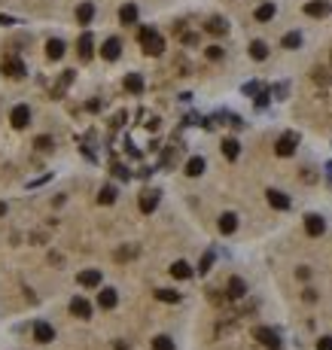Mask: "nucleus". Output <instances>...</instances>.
<instances>
[{
    "mask_svg": "<svg viewBox=\"0 0 332 350\" xmlns=\"http://www.w3.org/2000/svg\"><path fill=\"white\" fill-rule=\"evenodd\" d=\"M125 92H131V95H140L143 92V76L140 73H128L125 76Z\"/></svg>",
    "mask_w": 332,
    "mask_h": 350,
    "instance_id": "nucleus-21",
    "label": "nucleus"
},
{
    "mask_svg": "<svg viewBox=\"0 0 332 350\" xmlns=\"http://www.w3.org/2000/svg\"><path fill=\"white\" fill-rule=\"evenodd\" d=\"M171 274H174L177 280H189V277H192V268H189V262H183V259H180V262H174V265H171Z\"/></svg>",
    "mask_w": 332,
    "mask_h": 350,
    "instance_id": "nucleus-19",
    "label": "nucleus"
},
{
    "mask_svg": "<svg viewBox=\"0 0 332 350\" xmlns=\"http://www.w3.org/2000/svg\"><path fill=\"white\" fill-rule=\"evenodd\" d=\"M113 347H116V350H131V347H128V344H125V341H116V344H113Z\"/></svg>",
    "mask_w": 332,
    "mask_h": 350,
    "instance_id": "nucleus-44",
    "label": "nucleus"
},
{
    "mask_svg": "<svg viewBox=\"0 0 332 350\" xmlns=\"http://www.w3.org/2000/svg\"><path fill=\"white\" fill-rule=\"evenodd\" d=\"M186 174L189 177H201L204 174V159H201V155H192V159L186 162Z\"/></svg>",
    "mask_w": 332,
    "mask_h": 350,
    "instance_id": "nucleus-24",
    "label": "nucleus"
},
{
    "mask_svg": "<svg viewBox=\"0 0 332 350\" xmlns=\"http://www.w3.org/2000/svg\"><path fill=\"white\" fill-rule=\"evenodd\" d=\"M86 110H89V113H98V110H101V101H89Z\"/></svg>",
    "mask_w": 332,
    "mask_h": 350,
    "instance_id": "nucleus-42",
    "label": "nucleus"
},
{
    "mask_svg": "<svg viewBox=\"0 0 332 350\" xmlns=\"http://www.w3.org/2000/svg\"><path fill=\"white\" fill-rule=\"evenodd\" d=\"M73 76H77V70H64V73H61V80H58V86L52 89V98H61V95L67 92V86L73 83Z\"/></svg>",
    "mask_w": 332,
    "mask_h": 350,
    "instance_id": "nucleus-18",
    "label": "nucleus"
},
{
    "mask_svg": "<svg viewBox=\"0 0 332 350\" xmlns=\"http://www.w3.org/2000/svg\"><path fill=\"white\" fill-rule=\"evenodd\" d=\"M4 213H7V204H4V201H0V216H4Z\"/></svg>",
    "mask_w": 332,
    "mask_h": 350,
    "instance_id": "nucleus-45",
    "label": "nucleus"
},
{
    "mask_svg": "<svg viewBox=\"0 0 332 350\" xmlns=\"http://www.w3.org/2000/svg\"><path fill=\"white\" fill-rule=\"evenodd\" d=\"M64 52H67L64 40H49V43H46V58H49V61H58V58H64Z\"/></svg>",
    "mask_w": 332,
    "mask_h": 350,
    "instance_id": "nucleus-17",
    "label": "nucleus"
},
{
    "mask_svg": "<svg viewBox=\"0 0 332 350\" xmlns=\"http://www.w3.org/2000/svg\"><path fill=\"white\" fill-rule=\"evenodd\" d=\"M256 104H259V107H265V104H268V92H265V89L256 95Z\"/></svg>",
    "mask_w": 332,
    "mask_h": 350,
    "instance_id": "nucleus-40",
    "label": "nucleus"
},
{
    "mask_svg": "<svg viewBox=\"0 0 332 350\" xmlns=\"http://www.w3.org/2000/svg\"><path fill=\"white\" fill-rule=\"evenodd\" d=\"M235 228H238V216L235 213H223V216H219V231H223V235H232Z\"/></svg>",
    "mask_w": 332,
    "mask_h": 350,
    "instance_id": "nucleus-23",
    "label": "nucleus"
},
{
    "mask_svg": "<svg viewBox=\"0 0 332 350\" xmlns=\"http://www.w3.org/2000/svg\"><path fill=\"white\" fill-rule=\"evenodd\" d=\"M274 13H277V10H274V4H262L259 10H256V22H271V19H274Z\"/></svg>",
    "mask_w": 332,
    "mask_h": 350,
    "instance_id": "nucleus-28",
    "label": "nucleus"
},
{
    "mask_svg": "<svg viewBox=\"0 0 332 350\" xmlns=\"http://www.w3.org/2000/svg\"><path fill=\"white\" fill-rule=\"evenodd\" d=\"M119 22H122V25H134V22H137V7H134V4H125V7L119 10Z\"/></svg>",
    "mask_w": 332,
    "mask_h": 350,
    "instance_id": "nucleus-25",
    "label": "nucleus"
},
{
    "mask_svg": "<svg viewBox=\"0 0 332 350\" xmlns=\"http://www.w3.org/2000/svg\"><path fill=\"white\" fill-rule=\"evenodd\" d=\"M101 55H104L107 61H116V58L122 55V40H119V37H110V40L101 46Z\"/></svg>",
    "mask_w": 332,
    "mask_h": 350,
    "instance_id": "nucleus-8",
    "label": "nucleus"
},
{
    "mask_svg": "<svg viewBox=\"0 0 332 350\" xmlns=\"http://www.w3.org/2000/svg\"><path fill=\"white\" fill-rule=\"evenodd\" d=\"M265 195H268V204H271L274 210H289V195H286V192H280V189H268Z\"/></svg>",
    "mask_w": 332,
    "mask_h": 350,
    "instance_id": "nucleus-10",
    "label": "nucleus"
},
{
    "mask_svg": "<svg viewBox=\"0 0 332 350\" xmlns=\"http://www.w3.org/2000/svg\"><path fill=\"white\" fill-rule=\"evenodd\" d=\"M156 207H159V192H156V189L140 192V210H143V213H153Z\"/></svg>",
    "mask_w": 332,
    "mask_h": 350,
    "instance_id": "nucleus-12",
    "label": "nucleus"
},
{
    "mask_svg": "<svg viewBox=\"0 0 332 350\" xmlns=\"http://www.w3.org/2000/svg\"><path fill=\"white\" fill-rule=\"evenodd\" d=\"M238 152H241V143H238L235 137H226V140H223V155H226L229 162H235V159H238Z\"/></svg>",
    "mask_w": 332,
    "mask_h": 350,
    "instance_id": "nucleus-22",
    "label": "nucleus"
},
{
    "mask_svg": "<svg viewBox=\"0 0 332 350\" xmlns=\"http://www.w3.org/2000/svg\"><path fill=\"white\" fill-rule=\"evenodd\" d=\"M0 25H16V19L13 16H0Z\"/></svg>",
    "mask_w": 332,
    "mask_h": 350,
    "instance_id": "nucleus-43",
    "label": "nucleus"
},
{
    "mask_svg": "<svg viewBox=\"0 0 332 350\" xmlns=\"http://www.w3.org/2000/svg\"><path fill=\"white\" fill-rule=\"evenodd\" d=\"M296 143H299V134H292V131H286L277 143H274V152L280 155V159H286V155H292L296 152Z\"/></svg>",
    "mask_w": 332,
    "mask_h": 350,
    "instance_id": "nucleus-3",
    "label": "nucleus"
},
{
    "mask_svg": "<svg viewBox=\"0 0 332 350\" xmlns=\"http://www.w3.org/2000/svg\"><path fill=\"white\" fill-rule=\"evenodd\" d=\"M259 92H262L259 83H247V86H244V95H259Z\"/></svg>",
    "mask_w": 332,
    "mask_h": 350,
    "instance_id": "nucleus-38",
    "label": "nucleus"
},
{
    "mask_svg": "<svg viewBox=\"0 0 332 350\" xmlns=\"http://www.w3.org/2000/svg\"><path fill=\"white\" fill-rule=\"evenodd\" d=\"M70 314H73V317H80V320H89V317H92V304H89L83 295H77V298L70 301Z\"/></svg>",
    "mask_w": 332,
    "mask_h": 350,
    "instance_id": "nucleus-9",
    "label": "nucleus"
},
{
    "mask_svg": "<svg viewBox=\"0 0 332 350\" xmlns=\"http://www.w3.org/2000/svg\"><path fill=\"white\" fill-rule=\"evenodd\" d=\"M317 350H332V338H329V335L320 338V341H317Z\"/></svg>",
    "mask_w": 332,
    "mask_h": 350,
    "instance_id": "nucleus-39",
    "label": "nucleus"
},
{
    "mask_svg": "<svg viewBox=\"0 0 332 350\" xmlns=\"http://www.w3.org/2000/svg\"><path fill=\"white\" fill-rule=\"evenodd\" d=\"M280 46H283V49H299V46H302V34H299V31L286 34L283 40H280Z\"/></svg>",
    "mask_w": 332,
    "mask_h": 350,
    "instance_id": "nucleus-27",
    "label": "nucleus"
},
{
    "mask_svg": "<svg viewBox=\"0 0 332 350\" xmlns=\"http://www.w3.org/2000/svg\"><path fill=\"white\" fill-rule=\"evenodd\" d=\"M305 231H308L311 238H320L323 231H326V219H323L320 213H308V216H305Z\"/></svg>",
    "mask_w": 332,
    "mask_h": 350,
    "instance_id": "nucleus-7",
    "label": "nucleus"
},
{
    "mask_svg": "<svg viewBox=\"0 0 332 350\" xmlns=\"http://www.w3.org/2000/svg\"><path fill=\"white\" fill-rule=\"evenodd\" d=\"M113 174H116L119 180H131V174H128V168H125V165H119V162L113 165Z\"/></svg>",
    "mask_w": 332,
    "mask_h": 350,
    "instance_id": "nucleus-36",
    "label": "nucleus"
},
{
    "mask_svg": "<svg viewBox=\"0 0 332 350\" xmlns=\"http://www.w3.org/2000/svg\"><path fill=\"white\" fill-rule=\"evenodd\" d=\"M183 43H186V46H195L198 37H195V34H183Z\"/></svg>",
    "mask_w": 332,
    "mask_h": 350,
    "instance_id": "nucleus-41",
    "label": "nucleus"
},
{
    "mask_svg": "<svg viewBox=\"0 0 332 350\" xmlns=\"http://www.w3.org/2000/svg\"><path fill=\"white\" fill-rule=\"evenodd\" d=\"M137 250L134 247H122V250H116V262H125V259H131Z\"/></svg>",
    "mask_w": 332,
    "mask_h": 350,
    "instance_id": "nucleus-35",
    "label": "nucleus"
},
{
    "mask_svg": "<svg viewBox=\"0 0 332 350\" xmlns=\"http://www.w3.org/2000/svg\"><path fill=\"white\" fill-rule=\"evenodd\" d=\"M207 58L210 61H219V58H223V49H219V46H207Z\"/></svg>",
    "mask_w": 332,
    "mask_h": 350,
    "instance_id": "nucleus-37",
    "label": "nucleus"
},
{
    "mask_svg": "<svg viewBox=\"0 0 332 350\" xmlns=\"http://www.w3.org/2000/svg\"><path fill=\"white\" fill-rule=\"evenodd\" d=\"M253 338L262 341V347H268V350H280V335L274 329H268V326H256L253 329Z\"/></svg>",
    "mask_w": 332,
    "mask_h": 350,
    "instance_id": "nucleus-2",
    "label": "nucleus"
},
{
    "mask_svg": "<svg viewBox=\"0 0 332 350\" xmlns=\"http://www.w3.org/2000/svg\"><path fill=\"white\" fill-rule=\"evenodd\" d=\"M156 298L165 301V304H177L180 301V292H174V289H156Z\"/></svg>",
    "mask_w": 332,
    "mask_h": 350,
    "instance_id": "nucleus-29",
    "label": "nucleus"
},
{
    "mask_svg": "<svg viewBox=\"0 0 332 350\" xmlns=\"http://www.w3.org/2000/svg\"><path fill=\"white\" fill-rule=\"evenodd\" d=\"M10 122H13V128H19V131L31 125V110H28V104H16V107H13Z\"/></svg>",
    "mask_w": 332,
    "mask_h": 350,
    "instance_id": "nucleus-4",
    "label": "nucleus"
},
{
    "mask_svg": "<svg viewBox=\"0 0 332 350\" xmlns=\"http://www.w3.org/2000/svg\"><path fill=\"white\" fill-rule=\"evenodd\" d=\"M116 301H119L116 289H110V286H107V289H101V292H98V307H101V310H113V307H116Z\"/></svg>",
    "mask_w": 332,
    "mask_h": 350,
    "instance_id": "nucleus-14",
    "label": "nucleus"
},
{
    "mask_svg": "<svg viewBox=\"0 0 332 350\" xmlns=\"http://www.w3.org/2000/svg\"><path fill=\"white\" fill-rule=\"evenodd\" d=\"M77 49H80V58H83V61H92V55H95V37H92L89 31H86L83 37H80Z\"/></svg>",
    "mask_w": 332,
    "mask_h": 350,
    "instance_id": "nucleus-11",
    "label": "nucleus"
},
{
    "mask_svg": "<svg viewBox=\"0 0 332 350\" xmlns=\"http://www.w3.org/2000/svg\"><path fill=\"white\" fill-rule=\"evenodd\" d=\"M34 341H37V344H49V341H55V329H52L46 320H37V323H34Z\"/></svg>",
    "mask_w": 332,
    "mask_h": 350,
    "instance_id": "nucleus-5",
    "label": "nucleus"
},
{
    "mask_svg": "<svg viewBox=\"0 0 332 350\" xmlns=\"http://www.w3.org/2000/svg\"><path fill=\"white\" fill-rule=\"evenodd\" d=\"M210 265H213V253H204V256H201V262H198V274H207Z\"/></svg>",
    "mask_w": 332,
    "mask_h": 350,
    "instance_id": "nucleus-34",
    "label": "nucleus"
},
{
    "mask_svg": "<svg viewBox=\"0 0 332 350\" xmlns=\"http://www.w3.org/2000/svg\"><path fill=\"white\" fill-rule=\"evenodd\" d=\"M0 73H7L10 80H22V76L28 73L25 70V64H22V58H7L4 64H0Z\"/></svg>",
    "mask_w": 332,
    "mask_h": 350,
    "instance_id": "nucleus-6",
    "label": "nucleus"
},
{
    "mask_svg": "<svg viewBox=\"0 0 332 350\" xmlns=\"http://www.w3.org/2000/svg\"><path fill=\"white\" fill-rule=\"evenodd\" d=\"M204 28H207V34H216V37H219V34H226L229 25H226V19H210Z\"/></svg>",
    "mask_w": 332,
    "mask_h": 350,
    "instance_id": "nucleus-30",
    "label": "nucleus"
},
{
    "mask_svg": "<svg viewBox=\"0 0 332 350\" xmlns=\"http://www.w3.org/2000/svg\"><path fill=\"white\" fill-rule=\"evenodd\" d=\"M305 16L323 19V16H329V4H326V0H311V4H305Z\"/></svg>",
    "mask_w": 332,
    "mask_h": 350,
    "instance_id": "nucleus-16",
    "label": "nucleus"
},
{
    "mask_svg": "<svg viewBox=\"0 0 332 350\" xmlns=\"http://www.w3.org/2000/svg\"><path fill=\"white\" fill-rule=\"evenodd\" d=\"M77 283H80V286H86V289H92V286H101V271H98V268H89V271H80V277H77Z\"/></svg>",
    "mask_w": 332,
    "mask_h": 350,
    "instance_id": "nucleus-13",
    "label": "nucleus"
},
{
    "mask_svg": "<svg viewBox=\"0 0 332 350\" xmlns=\"http://www.w3.org/2000/svg\"><path fill=\"white\" fill-rule=\"evenodd\" d=\"M92 19H95V4H89V0H86V4L77 7V22L80 25H89Z\"/></svg>",
    "mask_w": 332,
    "mask_h": 350,
    "instance_id": "nucleus-20",
    "label": "nucleus"
},
{
    "mask_svg": "<svg viewBox=\"0 0 332 350\" xmlns=\"http://www.w3.org/2000/svg\"><path fill=\"white\" fill-rule=\"evenodd\" d=\"M137 40H140V46H143L146 55H162V52H165V40H162V37H159L153 28H140Z\"/></svg>",
    "mask_w": 332,
    "mask_h": 350,
    "instance_id": "nucleus-1",
    "label": "nucleus"
},
{
    "mask_svg": "<svg viewBox=\"0 0 332 350\" xmlns=\"http://www.w3.org/2000/svg\"><path fill=\"white\" fill-rule=\"evenodd\" d=\"M250 55H253L256 61H265V58H268V46H265L262 40H253V43H250Z\"/></svg>",
    "mask_w": 332,
    "mask_h": 350,
    "instance_id": "nucleus-26",
    "label": "nucleus"
},
{
    "mask_svg": "<svg viewBox=\"0 0 332 350\" xmlns=\"http://www.w3.org/2000/svg\"><path fill=\"white\" fill-rule=\"evenodd\" d=\"M153 350H174V341L168 335H156L153 338Z\"/></svg>",
    "mask_w": 332,
    "mask_h": 350,
    "instance_id": "nucleus-33",
    "label": "nucleus"
},
{
    "mask_svg": "<svg viewBox=\"0 0 332 350\" xmlns=\"http://www.w3.org/2000/svg\"><path fill=\"white\" fill-rule=\"evenodd\" d=\"M98 201H101V204H113V201H116V186H104L101 195H98Z\"/></svg>",
    "mask_w": 332,
    "mask_h": 350,
    "instance_id": "nucleus-31",
    "label": "nucleus"
},
{
    "mask_svg": "<svg viewBox=\"0 0 332 350\" xmlns=\"http://www.w3.org/2000/svg\"><path fill=\"white\" fill-rule=\"evenodd\" d=\"M226 295H229V298H244V295H247V283H244L241 277H229V283H226Z\"/></svg>",
    "mask_w": 332,
    "mask_h": 350,
    "instance_id": "nucleus-15",
    "label": "nucleus"
},
{
    "mask_svg": "<svg viewBox=\"0 0 332 350\" xmlns=\"http://www.w3.org/2000/svg\"><path fill=\"white\" fill-rule=\"evenodd\" d=\"M34 146L40 149V152H49V149L55 146V140H52L49 134H40V137H34Z\"/></svg>",
    "mask_w": 332,
    "mask_h": 350,
    "instance_id": "nucleus-32",
    "label": "nucleus"
}]
</instances>
